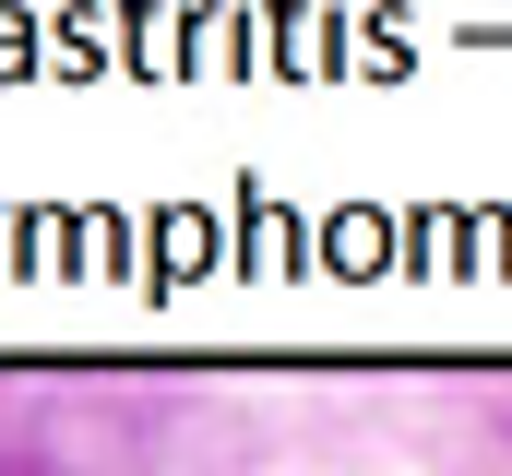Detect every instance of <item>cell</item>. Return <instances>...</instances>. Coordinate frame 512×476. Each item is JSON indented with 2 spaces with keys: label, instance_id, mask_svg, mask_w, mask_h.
Segmentation results:
<instances>
[{
  "label": "cell",
  "instance_id": "cell-1",
  "mask_svg": "<svg viewBox=\"0 0 512 476\" xmlns=\"http://www.w3.org/2000/svg\"><path fill=\"white\" fill-rule=\"evenodd\" d=\"M0 476H60V465H48V441H0Z\"/></svg>",
  "mask_w": 512,
  "mask_h": 476
}]
</instances>
